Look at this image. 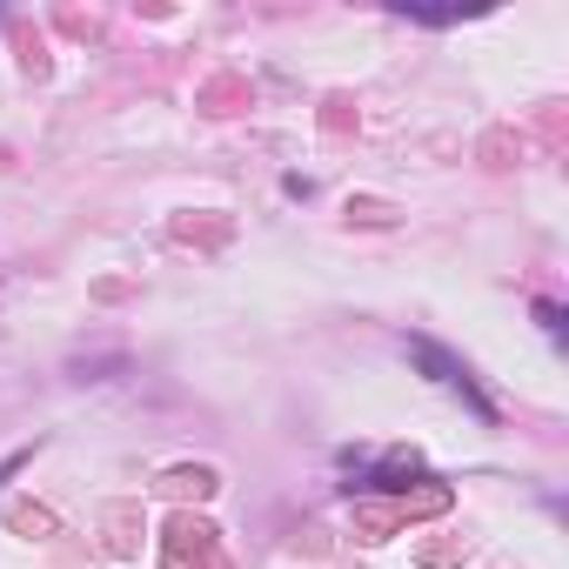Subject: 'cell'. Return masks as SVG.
Instances as JSON below:
<instances>
[{
	"mask_svg": "<svg viewBox=\"0 0 569 569\" xmlns=\"http://www.w3.org/2000/svg\"><path fill=\"white\" fill-rule=\"evenodd\" d=\"M409 362L436 382V389H449V396H462L469 402V416L476 422H496V402L482 396V382H476V369L462 362V356H449L442 342H429V336H409Z\"/></svg>",
	"mask_w": 569,
	"mask_h": 569,
	"instance_id": "1",
	"label": "cell"
}]
</instances>
